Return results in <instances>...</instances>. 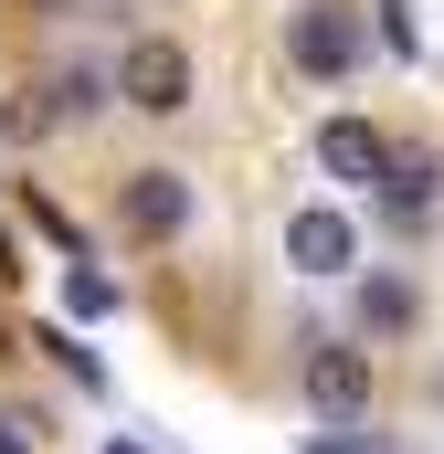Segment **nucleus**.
Returning a JSON list of instances; mask_svg holds the SVG:
<instances>
[{"mask_svg": "<svg viewBox=\"0 0 444 454\" xmlns=\"http://www.w3.org/2000/svg\"><path fill=\"white\" fill-rule=\"evenodd\" d=\"M107 454H148V444H138V434H116V444H107Z\"/></svg>", "mask_w": 444, "mask_h": 454, "instance_id": "nucleus-14", "label": "nucleus"}, {"mask_svg": "<svg viewBox=\"0 0 444 454\" xmlns=\"http://www.w3.org/2000/svg\"><path fill=\"white\" fill-rule=\"evenodd\" d=\"M64 307H75V317H107V307H116V275H96V264H64Z\"/></svg>", "mask_w": 444, "mask_h": 454, "instance_id": "nucleus-9", "label": "nucleus"}, {"mask_svg": "<svg viewBox=\"0 0 444 454\" xmlns=\"http://www.w3.org/2000/svg\"><path fill=\"white\" fill-rule=\"evenodd\" d=\"M307 402H318L329 423H360V402H370V348L360 339H307Z\"/></svg>", "mask_w": 444, "mask_h": 454, "instance_id": "nucleus-4", "label": "nucleus"}, {"mask_svg": "<svg viewBox=\"0 0 444 454\" xmlns=\"http://www.w3.org/2000/svg\"><path fill=\"white\" fill-rule=\"evenodd\" d=\"M116 223L138 232V243H180V232H191V180H180V169H138V180L116 191Z\"/></svg>", "mask_w": 444, "mask_h": 454, "instance_id": "nucleus-5", "label": "nucleus"}, {"mask_svg": "<svg viewBox=\"0 0 444 454\" xmlns=\"http://www.w3.org/2000/svg\"><path fill=\"white\" fill-rule=\"evenodd\" d=\"M0 275H21V264H11V232H0Z\"/></svg>", "mask_w": 444, "mask_h": 454, "instance_id": "nucleus-15", "label": "nucleus"}, {"mask_svg": "<svg viewBox=\"0 0 444 454\" xmlns=\"http://www.w3.org/2000/svg\"><path fill=\"white\" fill-rule=\"evenodd\" d=\"M381 11V32H392V53H413V0H370Z\"/></svg>", "mask_w": 444, "mask_h": 454, "instance_id": "nucleus-12", "label": "nucleus"}, {"mask_svg": "<svg viewBox=\"0 0 444 454\" xmlns=\"http://www.w3.org/2000/svg\"><path fill=\"white\" fill-rule=\"evenodd\" d=\"M318 169H329V180H349V191H381L392 137H381L370 116H329V127H318Z\"/></svg>", "mask_w": 444, "mask_h": 454, "instance_id": "nucleus-7", "label": "nucleus"}, {"mask_svg": "<svg viewBox=\"0 0 444 454\" xmlns=\"http://www.w3.org/2000/svg\"><path fill=\"white\" fill-rule=\"evenodd\" d=\"M424 317V286L413 275H360V339H402Z\"/></svg>", "mask_w": 444, "mask_h": 454, "instance_id": "nucleus-8", "label": "nucleus"}, {"mask_svg": "<svg viewBox=\"0 0 444 454\" xmlns=\"http://www.w3.org/2000/svg\"><path fill=\"white\" fill-rule=\"evenodd\" d=\"M43 348L64 359V380H85V391H107V359H96V348L75 339V328H43Z\"/></svg>", "mask_w": 444, "mask_h": 454, "instance_id": "nucleus-10", "label": "nucleus"}, {"mask_svg": "<svg viewBox=\"0 0 444 454\" xmlns=\"http://www.w3.org/2000/svg\"><path fill=\"white\" fill-rule=\"evenodd\" d=\"M297 454H381V434H360V423H329V434H307Z\"/></svg>", "mask_w": 444, "mask_h": 454, "instance_id": "nucleus-11", "label": "nucleus"}, {"mask_svg": "<svg viewBox=\"0 0 444 454\" xmlns=\"http://www.w3.org/2000/svg\"><path fill=\"white\" fill-rule=\"evenodd\" d=\"M116 96L138 116H180L191 106V53H180L170 32H138V43L116 53Z\"/></svg>", "mask_w": 444, "mask_h": 454, "instance_id": "nucleus-3", "label": "nucleus"}, {"mask_svg": "<svg viewBox=\"0 0 444 454\" xmlns=\"http://www.w3.org/2000/svg\"><path fill=\"white\" fill-rule=\"evenodd\" d=\"M360 53H370V32H360V11H349V0H307V11L286 21V64H297V74H318V85L360 74Z\"/></svg>", "mask_w": 444, "mask_h": 454, "instance_id": "nucleus-1", "label": "nucleus"}, {"mask_svg": "<svg viewBox=\"0 0 444 454\" xmlns=\"http://www.w3.org/2000/svg\"><path fill=\"white\" fill-rule=\"evenodd\" d=\"M434 201H444V159H434V137H402V148H392V169H381V212L413 232Z\"/></svg>", "mask_w": 444, "mask_h": 454, "instance_id": "nucleus-6", "label": "nucleus"}, {"mask_svg": "<svg viewBox=\"0 0 444 454\" xmlns=\"http://www.w3.org/2000/svg\"><path fill=\"white\" fill-rule=\"evenodd\" d=\"M0 454H32V434H21V423H11V412H0Z\"/></svg>", "mask_w": 444, "mask_h": 454, "instance_id": "nucleus-13", "label": "nucleus"}, {"mask_svg": "<svg viewBox=\"0 0 444 454\" xmlns=\"http://www.w3.org/2000/svg\"><path fill=\"white\" fill-rule=\"evenodd\" d=\"M286 264H297L307 286L360 275V223H349L338 201H297V212H286Z\"/></svg>", "mask_w": 444, "mask_h": 454, "instance_id": "nucleus-2", "label": "nucleus"}, {"mask_svg": "<svg viewBox=\"0 0 444 454\" xmlns=\"http://www.w3.org/2000/svg\"><path fill=\"white\" fill-rule=\"evenodd\" d=\"M434 402H444V370H434Z\"/></svg>", "mask_w": 444, "mask_h": 454, "instance_id": "nucleus-16", "label": "nucleus"}]
</instances>
